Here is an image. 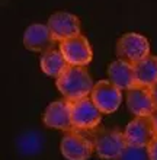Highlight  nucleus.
Returning <instances> with one entry per match:
<instances>
[{
	"label": "nucleus",
	"instance_id": "obj_1",
	"mask_svg": "<svg viewBox=\"0 0 157 160\" xmlns=\"http://www.w3.org/2000/svg\"><path fill=\"white\" fill-rule=\"evenodd\" d=\"M55 84L64 99L70 102L90 96L95 86L86 67H76V66H68L63 74L57 77Z\"/></svg>",
	"mask_w": 157,
	"mask_h": 160
},
{
	"label": "nucleus",
	"instance_id": "obj_2",
	"mask_svg": "<svg viewBox=\"0 0 157 160\" xmlns=\"http://www.w3.org/2000/svg\"><path fill=\"white\" fill-rule=\"evenodd\" d=\"M95 144V152L103 160L121 159L122 153L127 150L128 143L124 132L119 130H93L89 131Z\"/></svg>",
	"mask_w": 157,
	"mask_h": 160
},
{
	"label": "nucleus",
	"instance_id": "obj_3",
	"mask_svg": "<svg viewBox=\"0 0 157 160\" xmlns=\"http://www.w3.org/2000/svg\"><path fill=\"white\" fill-rule=\"evenodd\" d=\"M70 109H71V122L74 131L89 132L96 130L101 124L102 112L96 108L90 96L70 102Z\"/></svg>",
	"mask_w": 157,
	"mask_h": 160
},
{
	"label": "nucleus",
	"instance_id": "obj_4",
	"mask_svg": "<svg viewBox=\"0 0 157 160\" xmlns=\"http://www.w3.org/2000/svg\"><path fill=\"white\" fill-rule=\"evenodd\" d=\"M116 55L119 60L134 66L150 55V42L145 37L135 32L124 34L116 42Z\"/></svg>",
	"mask_w": 157,
	"mask_h": 160
},
{
	"label": "nucleus",
	"instance_id": "obj_5",
	"mask_svg": "<svg viewBox=\"0 0 157 160\" xmlns=\"http://www.w3.org/2000/svg\"><path fill=\"white\" fill-rule=\"evenodd\" d=\"M61 154L67 160H87L95 152V144L86 132L68 131L61 138Z\"/></svg>",
	"mask_w": 157,
	"mask_h": 160
},
{
	"label": "nucleus",
	"instance_id": "obj_6",
	"mask_svg": "<svg viewBox=\"0 0 157 160\" xmlns=\"http://www.w3.org/2000/svg\"><path fill=\"white\" fill-rule=\"evenodd\" d=\"M90 99L102 114H114L122 102V92L109 80H99L95 83Z\"/></svg>",
	"mask_w": 157,
	"mask_h": 160
},
{
	"label": "nucleus",
	"instance_id": "obj_7",
	"mask_svg": "<svg viewBox=\"0 0 157 160\" xmlns=\"http://www.w3.org/2000/svg\"><path fill=\"white\" fill-rule=\"evenodd\" d=\"M58 48L68 66H76V67H85L92 61L93 52L90 48V44L86 37L79 35L74 38L66 39L60 42Z\"/></svg>",
	"mask_w": 157,
	"mask_h": 160
},
{
	"label": "nucleus",
	"instance_id": "obj_8",
	"mask_svg": "<svg viewBox=\"0 0 157 160\" xmlns=\"http://www.w3.org/2000/svg\"><path fill=\"white\" fill-rule=\"evenodd\" d=\"M47 26L51 31L55 42H63L66 39L79 37L80 34V21L76 15L68 12H55L48 19Z\"/></svg>",
	"mask_w": 157,
	"mask_h": 160
},
{
	"label": "nucleus",
	"instance_id": "obj_9",
	"mask_svg": "<svg viewBox=\"0 0 157 160\" xmlns=\"http://www.w3.org/2000/svg\"><path fill=\"white\" fill-rule=\"evenodd\" d=\"M124 135L127 138L128 146L147 148L157 132L154 130L151 117H135L125 127Z\"/></svg>",
	"mask_w": 157,
	"mask_h": 160
},
{
	"label": "nucleus",
	"instance_id": "obj_10",
	"mask_svg": "<svg viewBox=\"0 0 157 160\" xmlns=\"http://www.w3.org/2000/svg\"><path fill=\"white\" fill-rule=\"evenodd\" d=\"M44 124L50 128L61 131H74L71 122V109H70V101L63 99V101L51 102L47 106V109L42 115Z\"/></svg>",
	"mask_w": 157,
	"mask_h": 160
},
{
	"label": "nucleus",
	"instance_id": "obj_11",
	"mask_svg": "<svg viewBox=\"0 0 157 160\" xmlns=\"http://www.w3.org/2000/svg\"><path fill=\"white\" fill-rule=\"evenodd\" d=\"M127 106L135 117H151L157 106L154 103L150 88L135 86L127 93Z\"/></svg>",
	"mask_w": 157,
	"mask_h": 160
},
{
	"label": "nucleus",
	"instance_id": "obj_12",
	"mask_svg": "<svg viewBox=\"0 0 157 160\" xmlns=\"http://www.w3.org/2000/svg\"><path fill=\"white\" fill-rule=\"evenodd\" d=\"M54 44L55 41L50 28L42 23H34L28 26L23 34V45L26 50L34 52H45L50 48H54Z\"/></svg>",
	"mask_w": 157,
	"mask_h": 160
},
{
	"label": "nucleus",
	"instance_id": "obj_13",
	"mask_svg": "<svg viewBox=\"0 0 157 160\" xmlns=\"http://www.w3.org/2000/svg\"><path fill=\"white\" fill-rule=\"evenodd\" d=\"M108 77L112 84H115L118 89H130L135 88V73H134V66L124 60H115L108 67Z\"/></svg>",
	"mask_w": 157,
	"mask_h": 160
},
{
	"label": "nucleus",
	"instance_id": "obj_14",
	"mask_svg": "<svg viewBox=\"0 0 157 160\" xmlns=\"http://www.w3.org/2000/svg\"><path fill=\"white\" fill-rule=\"evenodd\" d=\"M134 73H135L137 86L151 88L157 83V57L150 54L141 61L135 63Z\"/></svg>",
	"mask_w": 157,
	"mask_h": 160
},
{
	"label": "nucleus",
	"instance_id": "obj_15",
	"mask_svg": "<svg viewBox=\"0 0 157 160\" xmlns=\"http://www.w3.org/2000/svg\"><path fill=\"white\" fill-rule=\"evenodd\" d=\"M39 64H41V70L47 76L51 77H60L64 70L68 67L67 61L64 58V55L61 54L60 48H50L45 52H42Z\"/></svg>",
	"mask_w": 157,
	"mask_h": 160
},
{
	"label": "nucleus",
	"instance_id": "obj_16",
	"mask_svg": "<svg viewBox=\"0 0 157 160\" xmlns=\"http://www.w3.org/2000/svg\"><path fill=\"white\" fill-rule=\"evenodd\" d=\"M42 147V137L39 132L29 131L17 138V148L22 154H35Z\"/></svg>",
	"mask_w": 157,
	"mask_h": 160
},
{
	"label": "nucleus",
	"instance_id": "obj_17",
	"mask_svg": "<svg viewBox=\"0 0 157 160\" xmlns=\"http://www.w3.org/2000/svg\"><path fill=\"white\" fill-rule=\"evenodd\" d=\"M119 160H149L147 148L128 146L127 150L122 153V156H121V159Z\"/></svg>",
	"mask_w": 157,
	"mask_h": 160
},
{
	"label": "nucleus",
	"instance_id": "obj_18",
	"mask_svg": "<svg viewBox=\"0 0 157 160\" xmlns=\"http://www.w3.org/2000/svg\"><path fill=\"white\" fill-rule=\"evenodd\" d=\"M147 154H149V160H157V135L153 138V141L149 144Z\"/></svg>",
	"mask_w": 157,
	"mask_h": 160
},
{
	"label": "nucleus",
	"instance_id": "obj_19",
	"mask_svg": "<svg viewBox=\"0 0 157 160\" xmlns=\"http://www.w3.org/2000/svg\"><path fill=\"white\" fill-rule=\"evenodd\" d=\"M150 90H151V95H153L154 103H156V106H157V83H156V84H153V86L150 88Z\"/></svg>",
	"mask_w": 157,
	"mask_h": 160
},
{
	"label": "nucleus",
	"instance_id": "obj_20",
	"mask_svg": "<svg viewBox=\"0 0 157 160\" xmlns=\"http://www.w3.org/2000/svg\"><path fill=\"white\" fill-rule=\"evenodd\" d=\"M151 121H153V125H154V130L157 132V108L154 109V112L151 114Z\"/></svg>",
	"mask_w": 157,
	"mask_h": 160
}]
</instances>
